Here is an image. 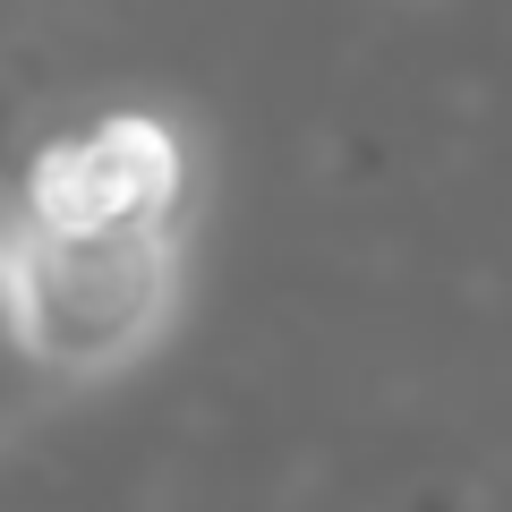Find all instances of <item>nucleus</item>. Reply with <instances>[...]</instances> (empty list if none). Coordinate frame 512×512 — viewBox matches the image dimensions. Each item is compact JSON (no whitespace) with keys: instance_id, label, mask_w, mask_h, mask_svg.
Returning <instances> with one entry per match:
<instances>
[{"instance_id":"f257e3e1","label":"nucleus","mask_w":512,"mask_h":512,"mask_svg":"<svg viewBox=\"0 0 512 512\" xmlns=\"http://www.w3.org/2000/svg\"><path fill=\"white\" fill-rule=\"evenodd\" d=\"M0 282L35 359L69 393H94L171 342L188 308V222L60 231L18 197V171H0Z\"/></svg>"},{"instance_id":"f03ea898","label":"nucleus","mask_w":512,"mask_h":512,"mask_svg":"<svg viewBox=\"0 0 512 512\" xmlns=\"http://www.w3.org/2000/svg\"><path fill=\"white\" fill-rule=\"evenodd\" d=\"M205 154L180 111L120 103L43 137L18 163V197L60 231H137V222H197Z\"/></svg>"},{"instance_id":"7ed1b4c3","label":"nucleus","mask_w":512,"mask_h":512,"mask_svg":"<svg viewBox=\"0 0 512 512\" xmlns=\"http://www.w3.org/2000/svg\"><path fill=\"white\" fill-rule=\"evenodd\" d=\"M69 402L77 393L35 359V342H26V325H18V299H9V282H0V453L26 444L35 427H52Z\"/></svg>"}]
</instances>
